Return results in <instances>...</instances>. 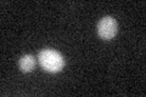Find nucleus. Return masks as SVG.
Returning a JSON list of instances; mask_svg holds the SVG:
<instances>
[{
  "mask_svg": "<svg viewBox=\"0 0 146 97\" xmlns=\"http://www.w3.org/2000/svg\"><path fill=\"white\" fill-rule=\"evenodd\" d=\"M38 59L40 66L50 73H57L62 71L65 67V58L60 52L55 51V50L46 49L40 51Z\"/></svg>",
  "mask_w": 146,
  "mask_h": 97,
  "instance_id": "1",
  "label": "nucleus"
},
{
  "mask_svg": "<svg viewBox=\"0 0 146 97\" xmlns=\"http://www.w3.org/2000/svg\"><path fill=\"white\" fill-rule=\"evenodd\" d=\"M98 35L104 40H112L117 35L118 24L117 21L111 16L102 17L98 23Z\"/></svg>",
  "mask_w": 146,
  "mask_h": 97,
  "instance_id": "2",
  "label": "nucleus"
},
{
  "mask_svg": "<svg viewBox=\"0 0 146 97\" xmlns=\"http://www.w3.org/2000/svg\"><path fill=\"white\" fill-rule=\"evenodd\" d=\"M20 71L23 73H29L35 68V58L32 55H23L18 61Z\"/></svg>",
  "mask_w": 146,
  "mask_h": 97,
  "instance_id": "3",
  "label": "nucleus"
}]
</instances>
